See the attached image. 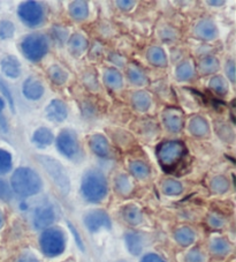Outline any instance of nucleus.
<instances>
[{"label": "nucleus", "instance_id": "16", "mask_svg": "<svg viewBox=\"0 0 236 262\" xmlns=\"http://www.w3.org/2000/svg\"><path fill=\"white\" fill-rule=\"evenodd\" d=\"M89 146L95 155L101 159H106L110 156V144L103 134H93L89 140Z\"/></svg>", "mask_w": 236, "mask_h": 262}, {"label": "nucleus", "instance_id": "12", "mask_svg": "<svg viewBox=\"0 0 236 262\" xmlns=\"http://www.w3.org/2000/svg\"><path fill=\"white\" fill-rule=\"evenodd\" d=\"M68 109L66 103L61 99H53L46 106V117L54 123H62L67 119Z\"/></svg>", "mask_w": 236, "mask_h": 262}, {"label": "nucleus", "instance_id": "42", "mask_svg": "<svg viewBox=\"0 0 236 262\" xmlns=\"http://www.w3.org/2000/svg\"><path fill=\"white\" fill-rule=\"evenodd\" d=\"M12 199V191L5 180L0 179V200L10 201Z\"/></svg>", "mask_w": 236, "mask_h": 262}, {"label": "nucleus", "instance_id": "19", "mask_svg": "<svg viewBox=\"0 0 236 262\" xmlns=\"http://www.w3.org/2000/svg\"><path fill=\"white\" fill-rule=\"evenodd\" d=\"M68 47H69V51L73 56L79 57L88 49L89 43L82 34L76 33L70 36L69 40H68Z\"/></svg>", "mask_w": 236, "mask_h": 262}, {"label": "nucleus", "instance_id": "37", "mask_svg": "<svg viewBox=\"0 0 236 262\" xmlns=\"http://www.w3.org/2000/svg\"><path fill=\"white\" fill-rule=\"evenodd\" d=\"M13 162L12 155L7 150L0 149V174H5L10 172L12 169Z\"/></svg>", "mask_w": 236, "mask_h": 262}, {"label": "nucleus", "instance_id": "32", "mask_svg": "<svg viewBox=\"0 0 236 262\" xmlns=\"http://www.w3.org/2000/svg\"><path fill=\"white\" fill-rule=\"evenodd\" d=\"M208 88H210L213 93L218 96H225L228 93V83L227 81L222 78V76H213L208 83Z\"/></svg>", "mask_w": 236, "mask_h": 262}, {"label": "nucleus", "instance_id": "6", "mask_svg": "<svg viewBox=\"0 0 236 262\" xmlns=\"http://www.w3.org/2000/svg\"><path fill=\"white\" fill-rule=\"evenodd\" d=\"M39 245L42 252L49 257L60 255L66 247L65 234L60 229L49 228L40 234Z\"/></svg>", "mask_w": 236, "mask_h": 262}, {"label": "nucleus", "instance_id": "24", "mask_svg": "<svg viewBox=\"0 0 236 262\" xmlns=\"http://www.w3.org/2000/svg\"><path fill=\"white\" fill-rule=\"evenodd\" d=\"M219 67L220 62L218 60V58L213 56H206L199 60L198 72L199 74L202 75H210L216 73V72L219 70Z\"/></svg>", "mask_w": 236, "mask_h": 262}, {"label": "nucleus", "instance_id": "44", "mask_svg": "<svg viewBox=\"0 0 236 262\" xmlns=\"http://www.w3.org/2000/svg\"><path fill=\"white\" fill-rule=\"evenodd\" d=\"M207 223L210 224L212 228H215V229H220V228L224 227V224H225L224 220H222L220 216H218L216 214H212V215L208 216V217H207Z\"/></svg>", "mask_w": 236, "mask_h": 262}, {"label": "nucleus", "instance_id": "50", "mask_svg": "<svg viewBox=\"0 0 236 262\" xmlns=\"http://www.w3.org/2000/svg\"><path fill=\"white\" fill-rule=\"evenodd\" d=\"M68 225H69V229L72 230V232H73V234H74V237H75V239H76V243H77V245H79V247H81V250H84V246H83V243H82V239L80 238V236H79V233H77V231H76V229L73 227V225L70 224V223H68Z\"/></svg>", "mask_w": 236, "mask_h": 262}, {"label": "nucleus", "instance_id": "35", "mask_svg": "<svg viewBox=\"0 0 236 262\" xmlns=\"http://www.w3.org/2000/svg\"><path fill=\"white\" fill-rule=\"evenodd\" d=\"M211 191L216 194H224L229 188V182L228 179L224 176H216L215 178L211 180L210 183Z\"/></svg>", "mask_w": 236, "mask_h": 262}, {"label": "nucleus", "instance_id": "46", "mask_svg": "<svg viewBox=\"0 0 236 262\" xmlns=\"http://www.w3.org/2000/svg\"><path fill=\"white\" fill-rule=\"evenodd\" d=\"M4 107H5V101H4V99L0 97V130H3V132L6 133L8 130V126H7L6 119L4 118V116L2 114Z\"/></svg>", "mask_w": 236, "mask_h": 262}, {"label": "nucleus", "instance_id": "5", "mask_svg": "<svg viewBox=\"0 0 236 262\" xmlns=\"http://www.w3.org/2000/svg\"><path fill=\"white\" fill-rule=\"evenodd\" d=\"M21 50L27 59L38 62L49 51V38L43 34H30L22 40Z\"/></svg>", "mask_w": 236, "mask_h": 262}, {"label": "nucleus", "instance_id": "36", "mask_svg": "<svg viewBox=\"0 0 236 262\" xmlns=\"http://www.w3.org/2000/svg\"><path fill=\"white\" fill-rule=\"evenodd\" d=\"M115 191L121 195H128L131 192V183L125 174H120L115 178Z\"/></svg>", "mask_w": 236, "mask_h": 262}, {"label": "nucleus", "instance_id": "1", "mask_svg": "<svg viewBox=\"0 0 236 262\" xmlns=\"http://www.w3.org/2000/svg\"><path fill=\"white\" fill-rule=\"evenodd\" d=\"M11 185L17 195L28 198L36 195L42 189L43 183L39 174L30 168H17L12 174Z\"/></svg>", "mask_w": 236, "mask_h": 262}, {"label": "nucleus", "instance_id": "40", "mask_svg": "<svg viewBox=\"0 0 236 262\" xmlns=\"http://www.w3.org/2000/svg\"><path fill=\"white\" fill-rule=\"evenodd\" d=\"M0 92H2L3 96L7 99V102H8V104H10L12 111L14 112V99H13L12 93H11L10 88H8L7 83L2 78H0Z\"/></svg>", "mask_w": 236, "mask_h": 262}, {"label": "nucleus", "instance_id": "31", "mask_svg": "<svg viewBox=\"0 0 236 262\" xmlns=\"http://www.w3.org/2000/svg\"><path fill=\"white\" fill-rule=\"evenodd\" d=\"M129 171L137 179H145L150 176V166L143 161L131 162L129 165Z\"/></svg>", "mask_w": 236, "mask_h": 262}, {"label": "nucleus", "instance_id": "48", "mask_svg": "<svg viewBox=\"0 0 236 262\" xmlns=\"http://www.w3.org/2000/svg\"><path fill=\"white\" fill-rule=\"evenodd\" d=\"M17 262H40V261L34 254H31V253L25 252L19 256Z\"/></svg>", "mask_w": 236, "mask_h": 262}, {"label": "nucleus", "instance_id": "30", "mask_svg": "<svg viewBox=\"0 0 236 262\" xmlns=\"http://www.w3.org/2000/svg\"><path fill=\"white\" fill-rule=\"evenodd\" d=\"M175 75H176V79H178L179 81L192 80L195 75L194 65L188 60L182 61L181 64L178 65V67H176Z\"/></svg>", "mask_w": 236, "mask_h": 262}, {"label": "nucleus", "instance_id": "28", "mask_svg": "<svg viewBox=\"0 0 236 262\" xmlns=\"http://www.w3.org/2000/svg\"><path fill=\"white\" fill-rule=\"evenodd\" d=\"M174 238L178 244L181 246H190L195 242V238H196V234L193 229L188 227H182L179 228L174 232Z\"/></svg>", "mask_w": 236, "mask_h": 262}, {"label": "nucleus", "instance_id": "3", "mask_svg": "<svg viewBox=\"0 0 236 262\" xmlns=\"http://www.w3.org/2000/svg\"><path fill=\"white\" fill-rule=\"evenodd\" d=\"M157 159L161 168L167 173H172L187 154V148L182 141H166L157 147Z\"/></svg>", "mask_w": 236, "mask_h": 262}, {"label": "nucleus", "instance_id": "41", "mask_svg": "<svg viewBox=\"0 0 236 262\" xmlns=\"http://www.w3.org/2000/svg\"><path fill=\"white\" fill-rule=\"evenodd\" d=\"M217 126H219L221 129H224V130L217 129V133L219 134L220 138H222L224 140H226V141H229V142L233 141L234 132H233V129H231V127H229V126L226 124H218Z\"/></svg>", "mask_w": 236, "mask_h": 262}, {"label": "nucleus", "instance_id": "51", "mask_svg": "<svg viewBox=\"0 0 236 262\" xmlns=\"http://www.w3.org/2000/svg\"><path fill=\"white\" fill-rule=\"evenodd\" d=\"M208 5H213L215 7H218V6H221L224 5L225 2L224 0H220V2H213V0H210V2H207Z\"/></svg>", "mask_w": 236, "mask_h": 262}, {"label": "nucleus", "instance_id": "27", "mask_svg": "<svg viewBox=\"0 0 236 262\" xmlns=\"http://www.w3.org/2000/svg\"><path fill=\"white\" fill-rule=\"evenodd\" d=\"M127 78H128L129 82L133 83L137 87H142L148 83V76L144 73L142 69H139L136 65H130L127 70Z\"/></svg>", "mask_w": 236, "mask_h": 262}, {"label": "nucleus", "instance_id": "17", "mask_svg": "<svg viewBox=\"0 0 236 262\" xmlns=\"http://www.w3.org/2000/svg\"><path fill=\"white\" fill-rule=\"evenodd\" d=\"M2 70L6 76L11 79L19 78L21 74V65L14 56H7L2 60Z\"/></svg>", "mask_w": 236, "mask_h": 262}, {"label": "nucleus", "instance_id": "38", "mask_svg": "<svg viewBox=\"0 0 236 262\" xmlns=\"http://www.w3.org/2000/svg\"><path fill=\"white\" fill-rule=\"evenodd\" d=\"M15 33V26L8 20L0 21V38L8 39Z\"/></svg>", "mask_w": 236, "mask_h": 262}, {"label": "nucleus", "instance_id": "21", "mask_svg": "<svg viewBox=\"0 0 236 262\" xmlns=\"http://www.w3.org/2000/svg\"><path fill=\"white\" fill-rule=\"evenodd\" d=\"M103 80L106 87L112 90L120 89L122 84H124V78H122L121 73L116 69H106L105 72H104Z\"/></svg>", "mask_w": 236, "mask_h": 262}, {"label": "nucleus", "instance_id": "33", "mask_svg": "<svg viewBox=\"0 0 236 262\" xmlns=\"http://www.w3.org/2000/svg\"><path fill=\"white\" fill-rule=\"evenodd\" d=\"M211 252L218 256H225L230 252V244L224 238H216L211 242Z\"/></svg>", "mask_w": 236, "mask_h": 262}, {"label": "nucleus", "instance_id": "47", "mask_svg": "<svg viewBox=\"0 0 236 262\" xmlns=\"http://www.w3.org/2000/svg\"><path fill=\"white\" fill-rule=\"evenodd\" d=\"M115 4L120 10L126 11V12L130 11L131 8L135 6V2H131V0H117Z\"/></svg>", "mask_w": 236, "mask_h": 262}, {"label": "nucleus", "instance_id": "14", "mask_svg": "<svg viewBox=\"0 0 236 262\" xmlns=\"http://www.w3.org/2000/svg\"><path fill=\"white\" fill-rule=\"evenodd\" d=\"M22 93H23L25 97L28 98L29 101H38L44 95V85L39 80L30 76L23 82Z\"/></svg>", "mask_w": 236, "mask_h": 262}, {"label": "nucleus", "instance_id": "26", "mask_svg": "<svg viewBox=\"0 0 236 262\" xmlns=\"http://www.w3.org/2000/svg\"><path fill=\"white\" fill-rule=\"evenodd\" d=\"M122 217L126 221L127 223L130 225H138L142 223L143 221V214L138 207L134 205L126 206L124 209H122Z\"/></svg>", "mask_w": 236, "mask_h": 262}, {"label": "nucleus", "instance_id": "52", "mask_svg": "<svg viewBox=\"0 0 236 262\" xmlns=\"http://www.w3.org/2000/svg\"><path fill=\"white\" fill-rule=\"evenodd\" d=\"M4 222H5V219H4V214L2 213V210H0V229L3 228Z\"/></svg>", "mask_w": 236, "mask_h": 262}, {"label": "nucleus", "instance_id": "9", "mask_svg": "<svg viewBox=\"0 0 236 262\" xmlns=\"http://www.w3.org/2000/svg\"><path fill=\"white\" fill-rule=\"evenodd\" d=\"M84 225L90 232H97L101 229H111L112 222L106 211L96 209L84 216Z\"/></svg>", "mask_w": 236, "mask_h": 262}, {"label": "nucleus", "instance_id": "29", "mask_svg": "<svg viewBox=\"0 0 236 262\" xmlns=\"http://www.w3.org/2000/svg\"><path fill=\"white\" fill-rule=\"evenodd\" d=\"M48 75L50 80L57 85H63L68 80V73L59 65H53L50 67L48 71Z\"/></svg>", "mask_w": 236, "mask_h": 262}, {"label": "nucleus", "instance_id": "23", "mask_svg": "<svg viewBox=\"0 0 236 262\" xmlns=\"http://www.w3.org/2000/svg\"><path fill=\"white\" fill-rule=\"evenodd\" d=\"M69 14L76 21L85 20L89 15L88 3L83 2V0H76V2L70 3Z\"/></svg>", "mask_w": 236, "mask_h": 262}, {"label": "nucleus", "instance_id": "22", "mask_svg": "<svg viewBox=\"0 0 236 262\" xmlns=\"http://www.w3.org/2000/svg\"><path fill=\"white\" fill-rule=\"evenodd\" d=\"M147 59L150 64L156 67L167 66V56L164 50L159 47H151L147 51Z\"/></svg>", "mask_w": 236, "mask_h": 262}, {"label": "nucleus", "instance_id": "49", "mask_svg": "<svg viewBox=\"0 0 236 262\" xmlns=\"http://www.w3.org/2000/svg\"><path fill=\"white\" fill-rule=\"evenodd\" d=\"M140 262H165V261L162 260V257H160L159 255L153 254V253H150V254L144 255Z\"/></svg>", "mask_w": 236, "mask_h": 262}, {"label": "nucleus", "instance_id": "20", "mask_svg": "<svg viewBox=\"0 0 236 262\" xmlns=\"http://www.w3.org/2000/svg\"><path fill=\"white\" fill-rule=\"evenodd\" d=\"M131 104H133L135 110L139 112H147L151 107L152 99L147 92L139 90V92H136L131 96Z\"/></svg>", "mask_w": 236, "mask_h": 262}, {"label": "nucleus", "instance_id": "45", "mask_svg": "<svg viewBox=\"0 0 236 262\" xmlns=\"http://www.w3.org/2000/svg\"><path fill=\"white\" fill-rule=\"evenodd\" d=\"M226 74L231 82H235V64L234 60H228L226 64Z\"/></svg>", "mask_w": 236, "mask_h": 262}, {"label": "nucleus", "instance_id": "7", "mask_svg": "<svg viewBox=\"0 0 236 262\" xmlns=\"http://www.w3.org/2000/svg\"><path fill=\"white\" fill-rule=\"evenodd\" d=\"M17 15L29 28H35V27L42 25L45 16L43 6L37 2H33V0L22 3L17 8Z\"/></svg>", "mask_w": 236, "mask_h": 262}, {"label": "nucleus", "instance_id": "15", "mask_svg": "<svg viewBox=\"0 0 236 262\" xmlns=\"http://www.w3.org/2000/svg\"><path fill=\"white\" fill-rule=\"evenodd\" d=\"M189 133L195 138L204 139L210 134V125L207 120L202 116H195L189 120L188 124Z\"/></svg>", "mask_w": 236, "mask_h": 262}, {"label": "nucleus", "instance_id": "18", "mask_svg": "<svg viewBox=\"0 0 236 262\" xmlns=\"http://www.w3.org/2000/svg\"><path fill=\"white\" fill-rule=\"evenodd\" d=\"M53 140L54 137L52 130L48 127H39L38 129H36L33 134V138H31V141L38 148L49 147L50 144H52Z\"/></svg>", "mask_w": 236, "mask_h": 262}, {"label": "nucleus", "instance_id": "39", "mask_svg": "<svg viewBox=\"0 0 236 262\" xmlns=\"http://www.w3.org/2000/svg\"><path fill=\"white\" fill-rule=\"evenodd\" d=\"M51 34H52V38L54 39V42H56L57 44H62L67 38L68 31L65 27L54 26L51 29Z\"/></svg>", "mask_w": 236, "mask_h": 262}, {"label": "nucleus", "instance_id": "2", "mask_svg": "<svg viewBox=\"0 0 236 262\" xmlns=\"http://www.w3.org/2000/svg\"><path fill=\"white\" fill-rule=\"evenodd\" d=\"M81 192L87 201L92 203L101 202L105 199L108 192L105 176L98 170L87 171L82 178Z\"/></svg>", "mask_w": 236, "mask_h": 262}, {"label": "nucleus", "instance_id": "13", "mask_svg": "<svg viewBox=\"0 0 236 262\" xmlns=\"http://www.w3.org/2000/svg\"><path fill=\"white\" fill-rule=\"evenodd\" d=\"M194 34L202 40H212L218 36V28L215 22L210 19H203L197 22L194 28Z\"/></svg>", "mask_w": 236, "mask_h": 262}, {"label": "nucleus", "instance_id": "34", "mask_svg": "<svg viewBox=\"0 0 236 262\" xmlns=\"http://www.w3.org/2000/svg\"><path fill=\"white\" fill-rule=\"evenodd\" d=\"M161 191L164 192V194L170 196H174V195H179V194L182 193L183 191V186L182 184L178 180L174 179H167L165 182H162L161 184Z\"/></svg>", "mask_w": 236, "mask_h": 262}, {"label": "nucleus", "instance_id": "25", "mask_svg": "<svg viewBox=\"0 0 236 262\" xmlns=\"http://www.w3.org/2000/svg\"><path fill=\"white\" fill-rule=\"evenodd\" d=\"M126 245L133 255H139L143 250V238L137 232H128L125 236Z\"/></svg>", "mask_w": 236, "mask_h": 262}, {"label": "nucleus", "instance_id": "4", "mask_svg": "<svg viewBox=\"0 0 236 262\" xmlns=\"http://www.w3.org/2000/svg\"><path fill=\"white\" fill-rule=\"evenodd\" d=\"M36 160L42 165V168L45 170V172H46V174L52 180L53 184L56 185L59 191L63 195H67L70 189V182L65 168L57 160L45 155L36 156Z\"/></svg>", "mask_w": 236, "mask_h": 262}, {"label": "nucleus", "instance_id": "11", "mask_svg": "<svg viewBox=\"0 0 236 262\" xmlns=\"http://www.w3.org/2000/svg\"><path fill=\"white\" fill-rule=\"evenodd\" d=\"M162 123L171 133H179L183 127V112L179 107H167L162 112Z\"/></svg>", "mask_w": 236, "mask_h": 262}, {"label": "nucleus", "instance_id": "8", "mask_svg": "<svg viewBox=\"0 0 236 262\" xmlns=\"http://www.w3.org/2000/svg\"><path fill=\"white\" fill-rule=\"evenodd\" d=\"M57 148L63 156L75 160L81 155V147L77 135L72 129H63L57 138Z\"/></svg>", "mask_w": 236, "mask_h": 262}, {"label": "nucleus", "instance_id": "43", "mask_svg": "<svg viewBox=\"0 0 236 262\" xmlns=\"http://www.w3.org/2000/svg\"><path fill=\"white\" fill-rule=\"evenodd\" d=\"M185 262H204L203 253L197 248H194L185 255Z\"/></svg>", "mask_w": 236, "mask_h": 262}, {"label": "nucleus", "instance_id": "10", "mask_svg": "<svg viewBox=\"0 0 236 262\" xmlns=\"http://www.w3.org/2000/svg\"><path fill=\"white\" fill-rule=\"evenodd\" d=\"M56 211L50 205H42L36 208L34 213V225L37 230H46L56 221Z\"/></svg>", "mask_w": 236, "mask_h": 262}]
</instances>
